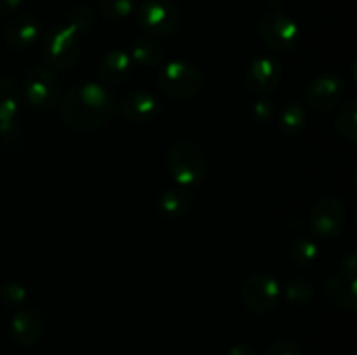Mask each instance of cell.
Masks as SVG:
<instances>
[{
  "mask_svg": "<svg viewBox=\"0 0 357 355\" xmlns=\"http://www.w3.org/2000/svg\"><path fill=\"white\" fill-rule=\"evenodd\" d=\"M342 268H344V271H347V274L356 275V270H357V256H356L354 253L349 254V256L345 258L344 263H342Z\"/></svg>",
  "mask_w": 357,
  "mask_h": 355,
  "instance_id": "cell-31",
  "label": "cell"
},
{
  "mask_svg": "<svg viewBox=\"0 0 357 355\" xmlns=\"http://www.w3.org/2000/svg\"><path fill=\"white\" fill-rule=\"evenodd\" d=\"M0 294H2V299L7 303V305H23V301L26 299V289L24 285L17 284V282H7L0 287Z\"/></svg>",
  "mask_w": 357,
  "mask_h": 355,
  "instance_id": "cell-26",
  "label": "cell"
},
{
  "mask_svg": "<svg viewBox=\"0 0 357 355\" xmlns=\"http://www.w3.org/2000/svg\"><path fill=\"white\" fill-rule=\"evenodd\" d=\"M260 37L268 49L275 52H289L300 40V28L288 14L272 10L260 21Z\"/></svg>",
  "mask_w": 357,
  "mask_h": 355,
  "instance_id": "cell-7",
  "label": "cell"
},
{
  "mask_svg": "<svg viewBox=\"0 0 357 355\" xmlns=\"http://www.w3.org/2000/svg\"><path fill=\"white\" fill-rule=\"evenodd\" d=\"M282 79V65L275 56H258L250 63L244 75L246 89L255 96H268L279 87Z\"/></svg>",
  "mask_w": 357,
  "mask_h": 355,
  "instance_id": "cell-9",
  "label": "cell"
},
{
  "mask_svg": "<svg viewBox=\"0 0 357 355\" xmlns=\"http://www.w3.org/2000/svg\"><path fill=\"white\" fill-rule=\"evenodd\" d=\"M345 94V84L337 75H321L309 84L305 90V101L312 110L330 111L342 103Z\"/></svg>",
  "mask_w": 357,
  "mask_h": 355,
  "instance_id": "cell-11",
  "label": "cell"
},
{
  "mask_svg": "<svg viewBox=\"0 0 357 355\" xmlns=\"http://www.w3.org/2000/svg\"><path fill=\"white\" fill-rule=\"evenodd\" d=\"M286 298L295 305H305L312 299L314 296V285L310 284L307 278H293L288 282L284 289Z\"/></svg>",
  "mask_w": 357,
  "mask_h": 355,
  "instance_id": "cell-22",
  "label": "cell"
},
{
  "mask_svg": "<svg viewBox=\"0 0 357 355\" xmlns=\"http://www.w3.org/2000/svg\"><path fill=\"white\" fill-rule=\"evenodd\" d=\"M117 108L128 120L145 124L160 113V101L150 90H135L122 96Z\"/></svg>",
  "mask_w": 357,
  "mask_h": 355,
  "instance_id": "cell-13",
  "label": "cell"
},
{
  "mask_svg": "<svg viewBox=\"0 0 357 355\" xmlns=\"http://www.w3.org/2000/svg\"><path fill=\"white\" fill-rule=\"evenodd\" d=\"M100 10L107 19H126L135 10V0H101Z\"/></svg>",
  "mask_w": 357,
  "mask_h": 355,
  "instance_id": "cell-23",
  "label": "cell"
},
{
  "mask_svg": "<svg viewBox=\"0 0 357 355\" xmlns=\"http://www.w3.org/2000/svg\"><path fill=\"white\" fill-rule=\"evenodd\" d=\"M40 23L31 14H20L6 28V42L13 49H26L38 38Z\"/></svg>",
  "mask_w": 357,
  "mask_h": 355,
  "instance_id": "cell-17",
  "label": "cell"
},
{
  "mask_svg": "<svg viewBox=\"0 0 357 355\" xmlns=\"http://www.w3.org/2000/svg\"><path fill=\"white\" fill-rule=\"evenodd\" d=\"M275 103L268 96H260L257 103L253 104V117L260 124H268L275 113Z\"/></svg>",
  "mask_w": 357,
  "mask_h": 355,
  "instance_id": "cell-27",
  "label": "cell"
},
{
  "mask_svg": "<svg viewBox=\"0 0 357 355\" xmlns=\"http://www.w3.org/2000/svg\"><path fill=\"white\" fill-rule=\"evenodd\" d=\"M117 111V101L105 86L82 82L73 86L61 101L63 124L72 131L89 132L103 127Z\"/></svg>",
  "mask_w": 357,
  "mask_h": 355,
  "instance_id": "cell-1",
  "label": "cell"
},
{
  "mask_svg": "<svg viewBox=\"0 0 357 355\" xmlns=\"http://www.w3.org/2000/svg\"><path fill=\"white\" fill-rule=\"evenodd\" d=\"M136 17L150 37H167L180 26V9L173 0H145Z\"/></svg>",
  "mask_w": 357,
  "mask_h": 355,
  "instance_id": "cell-6",
  "label": "cell"
},
{
  "mask_svg": "<svg viewBox=\"0 0 357 355\" xmlns=\"http://www.w3.org/2000/svg\"><path fill=\"white\" fill-rule=\"evenodd\" d=\"M335 127L349 141L357 139V103L347 101L335 118Z\"/></svg>",
  "mask_w": 357,
  "mask_h": 355,
  "instance_id": "cell-21",
  "label": "cell"
},
{
  "mask_svg": "<svg viewBox=\"0 0 357 355\" xmlns=\"http://www.w3.org/2000/svg\"><path fill=\"white\" fill-rule=\"evenodd\" d=\"M131 56L122 49H114L108 54L101 58L100 65H98L96 75L101 86H121L126 79H128L129 72H131Z\"/></svg>",
  "mask_w": 357,
  "mask_h": 355,
  "instance_id": "cell-14",
  "label": "cell"
},
{
  "mask_svg": "<svg viewBox=\"0 0 357 355\" xmlns=\"http://www.w3.org/2000/svg\"><path fill=\"white\" fill-rule=\"evenodd\" d=\"M68 26L73 28L77 33H86L94 26V14L89 7L79 6L70 13Z\"/></svg>",
  "mask_w": 357,
  "mask_h": 355,
  "instance_id": "cell-25",
  "label": "cell"
},
{
  "mask_svg": "<svg viewBox=\"0 0 357 355\" xmlns=\"http://www.w3.org/2000/svg\"><path fill=\"white\" fill-rule=\"evenodd\" d=\"M281 287L272 275L251 274L243 285V301L251 312L271 313L278 306Z\"/></svg>",
  "mask_w": 357,
  "mask_h": 355,
  "instance_id": "cell-8",
  "label": "cell"
},
{
  "mask_svg": "<svg viewBox=\"0 0 357 355\" xmlns=\"http://www.w3.org/2000/svg\"><path fill=\"white\" fill-rule=\"evenodd\" d=\"M42 58L51 70L66 72L77 65L80 58L79 33L68 24H61L45 33L40 45Z\"/></svg>",
  "mask_w": 357,
  "mask_h": 355,
  "instance_id": "cell-3",
  "label": "cell"
},
{
  "mask_svg": "<svg viewBox=\"0 0 357 355\" xmlns=\"http://www.w3.org/2000/svg\"><path fill=\"white\" fill-rule=\"evenodd\" d=\"M264 355H300V348L289 340H278L265 350Z\"/></svg>",
  "mask_w": 357,
  "mask_h": 355,
  "instance_id": "cell-28",
  "label": "cell"
},
{
  "mask_svg": "<svg viewBox=\"0 0 357 355\" xmlns=\"http://www.w3.org/2000/svg\"><path fill=\"white\" fill-rule=\"evenodd\" d=\"M305 125V111H303L302 104L300 103H288L282 108L281 115H279V127L284 134L295 136Z\"/></svg>",
  "mask_w": 357,
  "mask_h": 355,
  "instance_id": "cell-20",
  "label": "cell"
},
{
  "mask_svg": "<svg viewBox=\"0 0 357 355\" xmlns=\"http://www.w3.org/2000/svg\"><path fill=\"white\" fill-rule=\"evenodd\" d=\"M167 167L180 187H194L201 183L208 171V162L202 150L190 139L173 143L167 153Z\"/></svg>",
  "mask_w": 357,
  "mask_h": 355,
  "instance_id": "cell-2",
  "label": "cell"
},
{
  "mask_svg": "<svg viewBox=\"0 0 357 355\" xmlns=\"http://www.w3.org/2000/svg\"><path fill=\"white\" fill-rule=\"evenodd\" d=\"M21 93L31 108L38 111H49L56 106L61 96V84L54 70L49 66H33L24 75Z\"/></svg>",
  "mask_w": 357,
  "mask_h": 355,
  "instance_id": "cell-5",
  "label": "cell"
},
{
  "mask_svg": "<svg viewBox=\"0 0 357 355\" xmlns=\"http://www.w3.org/2000/svg\"><path fill=\"white\" fill-rule=\"evenodd\" d=\"M131 61L139 66H159L164 59V49L155 38L143 37L132 44Z\"/></svg>",
  "mask_w": 357,
  "mask_h": 355,
  "instance_id": "cell-19",
  "label": "cell"
},
{
  "mask_svg": "<svg viewBox=\"0 0 357 355\" xmlns=\"http://www.w3.org/2000/svg\"><path fill=\"white\" fill-rule=\"evenodd\" d=\"M324 294L333 306L344 310H354L357 306L356 275L340 271L330 277L324 284Z\"/></svg>",
  "mask_w": 357,
  "mask_h": 355,
  "instance_id": "cell-15",
  "label": "cell"
},
{
  "mask_svg": "<svg viewBox=\"0 0 357 355\" xmlns=\"http://www.w3.org/2000/svg\"><path fill=\"white\" fill-rule=\"evenodd\" d=\"M21 3H23V0H0V16L14 13L16 9H20Z\"/></svg>",
  "mask_w": 357,
  "mask_h": 355,
  "instance_id": "cell-29",
  "label": "cell"
},
{
  "mask_svg": "<svg viewBox=\"0 0 357 355\" xmlns=\"http://www.w3.org/2000/svg\"><path fill=\"white\" fill-rule=\"evenodd\" d=\"M10 331H13V336L17 343L23 345V347H31L42 338L44 320L35 310H17L10 320Z\"/></svg>",
  "mask_w": 357,
  "mask_h": 355,
  "instance_id": "cell-16",
  "label": "cell"
},
{
  "mask_svg": "<svg viewBox=\"0 0 357 355\" xmlns=\"http://www.w3.org/2000/svg\"><path fill=\"white\" fill-rule=\"evenodd\" d=\"M289 254L298 265H310L317 258V246L310 239H296Z\"/></svg>",
  "mask_w": 357,
  "mask_h": 355,
  "instance_id": "cell-24",
  "label": "cell"
},
{
  "mask_svg": "<svg viewBox=\"0 0 357 355\" xmlns=\"http://www.w3.org/2000/svg\"><path fill=\"white\" fill-rule=\"evenodd\" d=\"M23 103L21 87L9 77H0V136L9 138L16 132V117Z\"/></svg>",
  "mask_w": 357,
  "mask_h": 355,
  "instance_id": "cell-12",
  "label": "cell"
},
{
  "mask_svg": "<svg viewBox=\"0 0 357 355\" xmlns=\"http://www.w3.org/2000/svg\"><path fill=\"white\" fill-rule=\"evenodd\" d=\"M206 80L201 70L185 61H171L159 73V87L167 97L192 100L204 89Z\"/></svg>",
  "mask_w": 357,
  "mask_h": 355,
  "instance_id": "cell-4",
  "label": "cell"
},
{
  "mask_svg": "<svg viewBox=\"0 0 357 355\" xmlns=\"http://www.w3.org/2000/svg\"><path fill=\"white\" fill-rule=\"evenodd\" d=\"M347 219L344 204L337 197H324L312 207L309 216L310 228L319 237H335L342 232Z\"/></svg>",
  "mask_w": 357,
  "mask_h": 355,
  "instance_id": "cell-10",
  "label": "cell"
},
{
  "mask_svg": "<svg viewBox=\"0 0 357 355\" xmlns=\"http://www.w3.org/2000/svg\"><path fill=\"white\" fill-rule=\"evenodd\" d=\"M229 355H257V352L250 347V345H234L229 350Z\"/></svg>",
  "mask_w": 357,
  "mask_h": 355,
  "instance_id": "cell-30",
  "label": "cell"
},
{
  "mask_svg": "<svg viewBox=\"0 0 357 355\" xmlns=\"http://www.w3.org/2000/svg\"><path fill=\"white\" fill-rule=\"evenodd\" d=\"M192 204H194V195L185 187L169 188L159 198L160 211L166 216H169V218L185 214L192 207Z\"/></svg>",
  "mask_w": 357,
  "mask_h": 355,
  "instance_id": "cell-18",
  "label": "cell"
}]
</instances>
